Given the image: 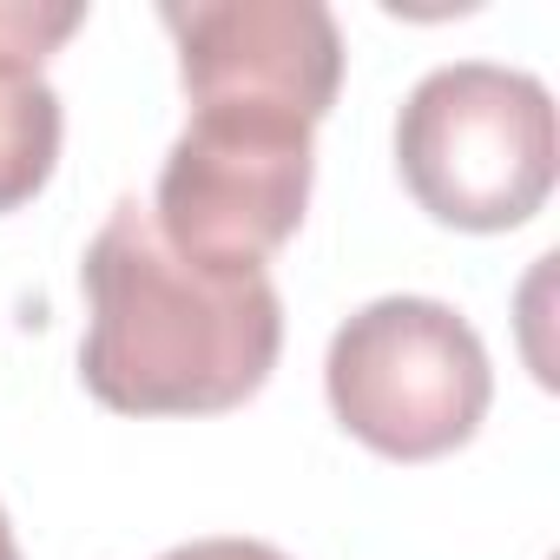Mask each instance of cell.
<instances>
[{
    "mask_svg": "<svg viewBox=\"0 0 560 560\" xmlns=\"http://www.w3.org/2000/svg\"><path fill=\"white\" fill-rule=\"evenodd\" d=\"M80 376L119 416H218L250 402L284 350L270 270H205L178 257L152 205L119 198L86 264Z\"/></svg>",
    "mask_w": 560,
    "mask_h": 560,
    "instance_id": "cell-1",
    "label": "cell"
},
{
    "mask_svg": "<svg viewBox=\"0 0 560 560\" xmlns=\"http://www.w3.org/2000/svg\"><path fill=\"white\" fill-rule=\"evenodd\" d=\"M191 106H250L324 126L343 86V34L324 0H165Z\"/></svg>",
    "mask_w": 560,
    "mask_h": 560,
    "instance_id": "cell-5",
    "label": "cell"
},
{
    "mask_svg": "<svg viewBox=\"0 0 560 560\" xmlns=\"http://www.w3.org/2000/svg\"><path fill=\"white\" fill-rule=\"evenodd\" d=\"M159 560H291V553H277L270 540H244V534H218V540H185Z\"/></svg>",
    "mask_w": 560,
    "mask_h": 560,
    "instance_id": "cell-8",
    "label": "cell"
},
{
    "mask_svg": "<svg viewBox=\"0 0 560 560\" xmlns=\"http://www.w3.org/2000/svg\"><path fill=\"white\" fill-rule=\"evenodd\" d=\"M0 560H21V547H14V527H8V508H0Z\"/></svg>",
    "mask_w": 560,
    "mask_h": 560,
    "instance_id": "cell-9",
    "label": "cell"
},
{
    "mask_svg": "<svg viewBox=\"0 0 560 560\" xmlns=\"http://www.w3.org/2000/svg\"><path fill=\"white\" fill-rule=\"evenodd\" d=\"M317 126L250 106H191L152 191L159 237L205 270H264L304 224Z\"/></svg>",
    "mask_w": 560,
    "mask_h": 560,
    "instance_id": "cell-4",
    "label": "cell"
},
{
    "mask_svg": "<svg viewBox=\"0 0 560 560\" xmlns=\"http://www.w3.org/2000/svg\"><path fill=\"white\" fill-rule=\"evenodd\" d=\"M324 389L363 448L389 462H435L481 429L494 370L455 304L376 298L330 337Z\"/></svg>",
    "mask_w": 560,
    "mask_h": 560,
    "instance_id": "cell-3",
    "label": "cell"
},
{
    "mask_svg": "<svg viewBox=\"0 0 560 560\" xmlns=\"http://www.w3.org/2000/svg\"><path fill=\"white\" fill-rule=\"evenodd\" d=\"M60 93L40 73H0V211H21L60 159Z\"/></svg>",
    "mask_w": 560,
    "mask_h": 560,
    "instance_id": "cell-6",
    "label": "cell"
},
{
    "mask_svg": "<svg viewBox=\"0 0 560 560\" xmlns=\"http://www.w3.org/2000/svg\"><path fill=\"white\" fill-rule=\"evenodd\" d=\"M396 165L409 198L455 231L527 224L560 172L553 100L534 73L494 60L435 67L396 119Z\"/></svg>",
    "mask_w": 560,
    "mask_h": 560,
    "instance_id": "cell-2",
    "label": "cell"
},
{
    "mask_svg": "<svg viewBox=\"0 0 560 560\" xmlns=\"http://www.w3.org/2000/svg\"><path fill=\"white\" fill-rule=\"evenodd\" d=\"M86 21L80 0L34 8V0H0V73H40V60Z\"/></svg>",
    "mask_w": 560,
    "mask_h": 560,
    "instance_id": "cell-7",
    "label": "cell"
}]
</instances>
